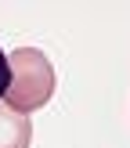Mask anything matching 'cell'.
<instances>
[{"instance_id":"cell-1","label":"cell","mask_w":130,"mask_h":148,"mask_svg":"<svg viewBox=\"0 0 130 148\" xmlns=\"http://www.w3.org/2000/svg\"><path fill=\"white\" fill-rule=\"evenodd\" d=\"M11 62V87H7V105L14 112H36L54 94V65L40 47H18L7 54Z\"/></svg>"},{"instance_id":"cell-2","label":"cell","mask_w":130,"mask_h":148,"mask_svg":"<svg viewBox=\"0 0 130 148\" xmlns=\"http://www.w3.org/2000/svg\"><path fill=\"white\" fill-rule=\"evenodd\" d=\"M33 141V123L11 105H0V148H29Z\"/></svg>"},{"instance_id":"cell-3","label":"cell","mask_w":130,"mask_h":148,"mask_svg":"<svg viewBox=\"0 0 130 148\" xmlns=\"http://www.w3.org/2000/svg\"><path fill=\"white\" fill-rule=\"evenodd\" d=\"M7 87H11V62L0 51V98H7Z\"/></svg>"}]
</instances>
